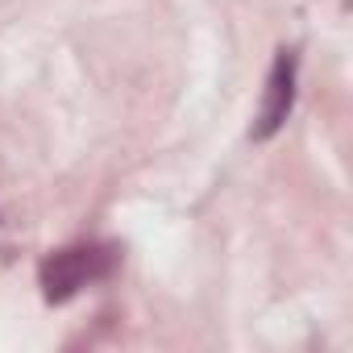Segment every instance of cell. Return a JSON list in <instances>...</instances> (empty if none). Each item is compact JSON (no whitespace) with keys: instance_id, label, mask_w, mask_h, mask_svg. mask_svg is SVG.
Segmentation results:
<instances>
[{"instance_id":"1","label":"cell","mask_w":353,"mask_h":353,"mask_svg":"<svg viewBox=\"0 0 353 353\" xmlns=\"http://www.w3.org/2000/svg\"><path fill=\"white\" fill-rule=\"evenodd\" d=\"M117 250L112 245H67V250H54L46 262H42V270H38V279H42V295L50 299V303H63V299H71V295H79L83 287H92V283H100V279H108L112 270H117Z\"/></svg>"},{"instance_id":"2","label":"cell","mask_w":353,"mask_h":353,"mask_svg":"<svg viewBox=\"0 0 353 353\" xmlns=\"http://www.w3.org/2000/svg\"><path fill=\"white\" fill-rule=\"evenodd\" d=\"M291 104H295V54H279L274 67H270V79H266V96H262V108H258V121H254V137L266 141L283 129V121L291 117Z\"/></svg>"}]
</instances>
